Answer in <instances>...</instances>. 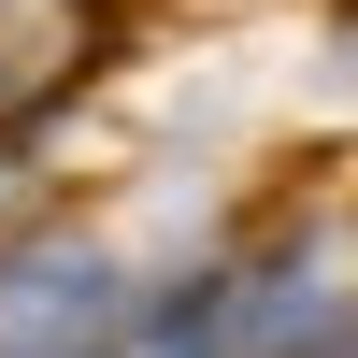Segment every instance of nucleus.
<instances>
[{
    "mask_svg": "<svg viewBox=\"0 0 358 358\" xmlns=\"http://www.w3.org/2000/svg\"><path fill=\"white\" fill-rule=\"evenodd\" d=\"M101 315H115V273H101L86 244H29V258H0V344H15V358H72Z\"/></svg>",
    "mask_w": 358,
    "mask_h": 358,
    "instance_id": "nucleus-1",
    "label": "nucleus"
},
{
    "mask_svg": "<svg viewBox=\"0 0 358 358\" xmlns=\"http://www.w3.org/2000/svg\"><path fill=\"white\" fill-rule=\"evenodd\" d=\"M101 57V0H0V129L57 115Z\"/></svg>",
    "mask_w": 358,
    "mask_h": 358,
    "instance_id": "nucleus-2",
    "label": "nucleus"
}]
</instances>
